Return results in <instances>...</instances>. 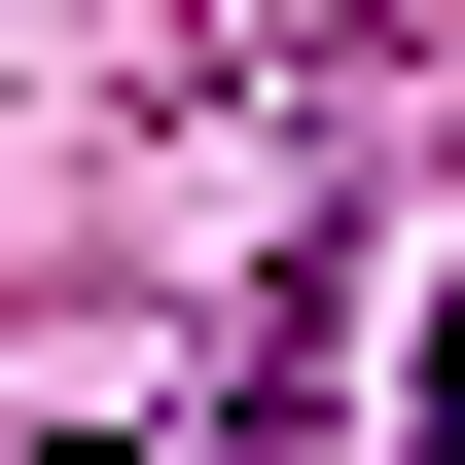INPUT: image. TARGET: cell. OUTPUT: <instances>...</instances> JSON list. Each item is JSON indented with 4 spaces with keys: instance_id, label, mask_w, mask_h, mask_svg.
Listing matches in <instances>:
<instances>
[{
    "instance_id": "cell-1",
    "label": "cell",
    "mask_w": 465,
    "mask_h": 465,
    "mask_svg": "<svg viewBox=\"0 0 465 465\" xmlns=\"http://www.w3.org/2000/svg\"><path fill=\"white\" fill-rule=\"evenodd\" d=\"M394 465H465V251H430V358H394Z\"/></svg>"
}]
</instances>
